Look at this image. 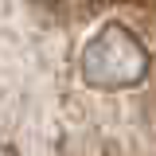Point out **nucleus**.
<instances>
[{"label": "nucleus", "instance_id": "7ed1b4c3", "mask_svg": "<svg viewBox=\"0 0 156 156\" xmlns=\"http://www.w3.org/2000/svg\"><path fill=\"white\" fill-rule=\"evenodd\" d=\"M113 4H148V0H113Z\"/></svg>", "mask_w": 156, "mask_h": 156}, {"label": "nucleus", "instance_id": "f03ea898", "mask_svg": "<svg viewBox=\"0 0 156 156\" xmlns=\"http://www.w3.org/2000/svg\"><path fill=\"white\" fill-rule=\"evenodd\" d=\"M62 12H70V16H82V12H90L94 8V0H55Z\"/></svg>", "mask_w": 156, "mask_h": 156}, {"label": "nucleus", "instance_id": "f257e3e1", "mask_svg": "<svg viewBox=\"0 0 156 156\" xmlns=\"http://www.w3.org/2000/svg\"><path fill=\"white\" fill-rule=\"evenodd\" d=\"M148 70H152V58L125 23H105L82 51V78L98 90L136 86L148 78Z\"/></svg>", "mask_w": 156, "mask_h": 156}]
</instances>
